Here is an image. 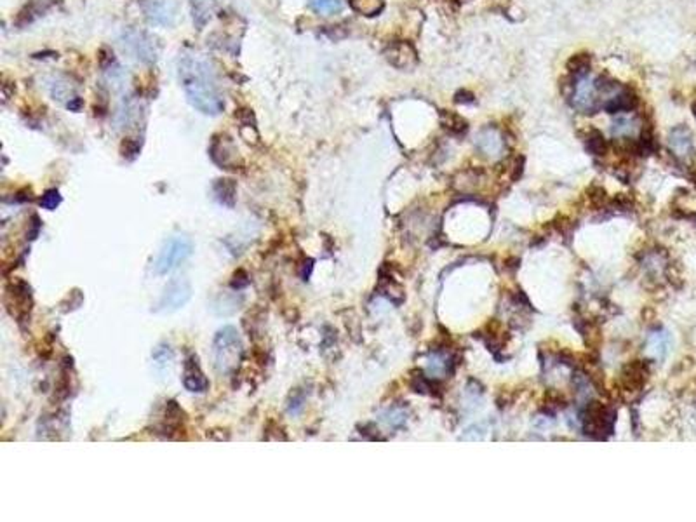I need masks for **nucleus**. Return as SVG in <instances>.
I'll list each match as a JSON object with an SVG mask.
<instances>
[{"label": "nucleus", "mask_w": 696, "mask_h": 522, "mask_svg": "<svg viewBox=\"0 0 696 522\" xmlns=\"http://www.w3.org/2000/svg\"><path fill=\"white\" fill-rule=\"evenodd\" d=\"M388 63L399 70H411L418 63L416 49L409 42H396L388 46L385 51Z\"/></svg>", "instance_id": "9d476101"}, {"label": "nucleus", "mask_w": 696, "mask_h": 522, "mask_svg": "<svg viewBox=\"0 0 696 522\" xmlns=\"http://www.w3.org/2000/svg\"><path fill=\"white\" fill-rule=\"evenodd\" d=\"M648 347H649V352H651L655 357H664L668 350V336L665 333H660V334L657 333L655 336H651Z\"/></svg>", "instance_id": "5701e85b"}, {"label": "nucleus", "mask_w": 696, "mask_h": 522, "mask_svg": "<svg viewBox=\"0 0 696 522\" xmlns=\"http://www.w3.org/2000/svg\"><path fill=\"white\" fill-rule=\"evenodd\" d=\"M190 298H192V284L186 279H174L164 289L159 304H157V310L167 313L176 312L188 303Z\"/></svg>", "instance_id": "0eeeda50"}, {"label": "nucleus", "mask_w": 696, "mask_h": 522, "mask_svg": "<svg viewBox=\"0 0 696 522\" xmlns=\"http://www.w3.org/2000/svg\"><path fill=\"white\" fill-rule=\"evenodd\" d=\"M193 253V242L185 235H174L167 240L159 251V256L155 260V272L159 276L173 272L182 263H185Z\"/></svg>", "instance_id": "20e7f679"}, {"label": "nucleus", "mask_w": 696, "mask_h": 522, "mask_svg": "<svg viewBox=\"0 0 696 522\" xmlns=\"http://www.w3.org/2000/svg\"><path fill=\"white\" fill-rule=\"evenodd\" d=\"M214 367L220 374H233L242 360V340L233 326H225L218 331L213 340Z\"/></svg>", "instance_id": "f03ea898"}, {"label": "nucleus", "mask_w": 696, "mask_h": 522, "mask_svg": "<svg viewBox=\"0 0 696 522\" xmlns=\"http://www.w3.org/2000/svg\"><path fill=\"white\" fill-rule=\"evenodd\" d=\"M691 112H693V115H695V119H696V99L691 103Z\"/></svg>", "instance_id": "a878e982"}, {"label": "nucleus", "mask_w": 696, "mask_h": 522, "mask_svg": "<svg viewBox=\"0 0 696 522\" xmlns=\"http://www.w3.org/2000/svg\"><path fill=\"white\" fill-rule=\"evenodd\" d=\"M454 102L456 103H472L474 102V95L470 91H458L454 95Z\"/></svg>", "instance_id": "393cba45"}, {"label": "nucleus", "mask_w": 696, "mask_h": 522, "mask_svg": "<svg viewBox=\"0 0 696 522\" xmlns=\"http://www.w3.org/2000/svg\"><path fill=\"white\" fill-rule=\"evenodd\" d=\"M216 4L218 0H190V11H192L193 25L197 26V30H202L207 25L216 9Z\"/></svg>", "instance_id": "2eb2a0df"}, {"label": "nucleus", "mask_w": 696, "mask_h": 522, "mask_svg": "<svg viewBox=\"0 0 696 522\" xmlns=\"http://www.w3.org/2000/svg\"><path fill=\"white\" fill-rule=\"evenodd\" d=\"M475 148L486 157H498L501 155L505 148V139L501 136L500 130L493 126H486L478 130L475 136Z\"/></svg>", "instance_id": "1a4fd4ad"}, {"label": "nucleus", "mask_w": 696, "mask_h": 522, "mask_svg": "<svg viewBox=\"0 0 696 522\" xmlns=\"http://www.w3.org/2000/svg\"><path fill=\"white\" fill-rule=\"evenodd\" d=\"M180 82L186 99L204 115H218L225 108L222 87L211 59L204 55H183L178 63Z\"/></svg>", "instance_id": "f257e3e1"}, {"label": "nucleus", "mask_w": 696, "mask_h": 522, "mask_svg": "<svg viewBox=\"0 0 696 522\" xmlns=\"http://www.w3.org/2000/svg\"><path fill=\"white\" fill-rule=\"evenodd\" d=\"M617 420V413L608 409L599 403H590L583 413L585 434L594 439H606V435L613 432V423Z\"/></svg>", "instance_id": "39448f33"}, {"label": "nucleus", "mask_w": 696, "mask_h": 522, "mask_svg": "<svg viewBox=\"0 0 696 522\" xmlns=\"http://www.w3.org/2000/svg\"><path fill=\"white\" fill-rule=\"evenodd\" d=\"M214 195L223 206L233 207V204H235V183L232 180H218L214 183Z\"/></svg>", "instance_id": "f3484780"}, {"label": "nucleus", "mask_w": 696, "mask_h": 522, "mask_svg": "<svg viewBox=\"0 0 696 522\" xmlns=\"http://www.w3.org/2000/svg\"><path fill=\"white\" fill-rule=\"evenodd\" d=\"M590 63H592L590 55H587V52H578V55H573L570 59H568L566 68H568V72H570L571 75H574V79H577V77H581L585 75V73H588Z\"/></svg>", "instance_id": "a211bd4d"}, {"label": "nucleus", "mask_w": 696, "mask_h": 522, "mask_svg": "<svg viewBox=\"0 0 696 522\" xmlns=\"http://www.w3.org/2000/svg\"><path fill=\"white\" fill-rule=\"evenodd\" d=\"M183 387L192 394H204L209 388V380L202 373L195 356H190L183 366Z\"/></svg>", "instance_id": "9b49d317"}, {"label": "nucleus", "mask_w": 696, "mask_h": 522, "mask_svg": "<svg viewBox=\"0 0 696 522\" xmlns=\"http://www.w3.org/2000/svg\"><path fill=\"white\" fill-rule=\"evenodd\" d=\"M587 148L590 150L594 155H606V152H608V142H606V138L602 136V133L592 130L587 138Z\"/></svg>", "instance_id": "4be33fe9"}, {"label": "nucleus", "mask_w": 696, "mask_h": 522, "mask_svg": "<svg viewBox=\"0 0 696 522\" xmlns=\"http://www.w3.org/2000/svg\"><path fill=\"white\" fill-rule=\"evenodd\" d=\"M345 2L343 0H310V8L322 16H333L341 12Z\"/></svg>", "instance_id": "aec40b11"}, {"label": "nucleus", "mask_w": 696, "mask_h": 522, "mask_svg": "<svg viewBox=\"0 0 696 522\" xmlns=\"http://www.w3.org/2000/svg\"><path fill=\"white\" fill-rule=\"evenodd\" d=\"M668 145H670V150L679 159H686V157L693 155V133L689 130V127H674L670 130V136H668Z\"/></svg>", "instance_id": "ddd939ff"}, {"label": "nucleus", "mask_w": 696, "mask_h": 522, "mask_svg": "<svg viewBox=\"0 0 696 522\" xmlns=\"http://www.w3.org/2000/svg\"><path fill=\"white\" fill-rule=\"evenodd\" d=\"M441 126L446 130H450L451 135H463L468 129L467 119L460 115V113L453 112V110H443L441 112Z\"/></svg>", "instance_id": "dca6fc26"}, {"label": "nucleus", "mask_w": 696, "mask_h": 522, "mask_svg": "<svg viewBox=\"0 0 696 522\" xmlns=\"http://www.w3.org/2000/svg\"><path fill=\"white\" fill-rule=\"evenodd\" d=\"M648 374V366L642 364L641 360H635V362L628 364L624 369V373H621V385H624V388L627 392H639L644 387Z\"/></svg>", "instance_id": "4468645a"}, {"label": "nucleus", "mask_w": 696, "mask_h": 522, "mask_svg": "<svg viewBox=\"0 0 696 522\" xmlns=\"http://www.w3.org/2000/svg\"><path fill=\"white\" fill-rule=\"evenodd\" d=\"M354 11L360 12L364 16H376L383 11V0H350Z\"/></svg>", "instance_id": "6ab92c4d"}, {"label": "nucleus", "mask_w": 696, "mask_h": 522, "mask_svg": "<svg viewBox=\"0 0 696 522\" xmlns=\"http://www.w3.org/2000/svg\"><path fill=\"white\" fill-rule=\"evenodd\" d=\"M635 129H637L635 119L620 117V119L615 120L613 126H611V135H613L615 138H628V136L634 135Z\"/></svg>", "instance_id": "412c9836"}, {"label": "nucleus", "mask_w": 696, "mask_h": 522, "mask_svg": "<svg viewBox=\"0 0 696 522\" xmlns=\"http://www.w3.org/2000/svg\"><path fill=\"white\" fill-rule=\"evenodd\" d=\"M122 46L127 52L142 63H155L159 56V44L150 33L142 30H127L122 35Z\"/></svg>", "instance_id": "423d86ee"}, {"label": "nucleus", "mask_w": 696, "mask_h": 522, "mask_svg": "<svg viewBox=\"0 0 696 522\" xmlns=\"http://www.w3.org/2000/svg\"><path fill=\"white\" fill-rule=\"evenodd\" d=\"M143 12L153 25L171 26L176 19V4L173 0H143Z\"/></svg>", "instance_id": "6e6552de"}, {"label": "nucleus", "mask_w": 696, "mask_h": 522, "mask_svg": "<svg viewBox=\"0 0 696 522\" xmlns=\"http://www.w3.org/2000/svg\"><path fill=\"white\" fill-rule=\"evenodd\" d=\"M59 202H61V195H59L58 190H48L40 199V206L48 211H55L59 206Z\"/></svg>", "instance_id": "b1692460"}, {"label": "nucleus", "mask_w": 696, "mask_h": 522, "mask_svg": "<svg viewBox=\"0 0 696 522\" xmlns=\"http://www.w3.org/2000/svg\"><path fill=\"white\" fill-rule=\"evenodd\" d=\"M604 110L608 113H621V112H634L639 106V98L632 89L628 87H620L618 93L615 91L613 96H609L604 103H602Z\"/></svg>", "instance_id": "f8f14e48"}, {"label": "nucleus", "mask_w": 696, "mask_h": 522, "mask_svg": "<svg viewBox=\"0 0 696 522\" xmlns=\"http://www.w3.org/2000/svg\"><path fill=\"white\" fill-rule=\"evenodd\" d=\"M618 86L615 82L606 84L602 79L585 73V75L577 77V82L573 86V106L578 112L585 113V115H594L601 110L602 103L599 102V93H609L617 91Z\"/></svg>", "instance_id": "7ed1b4c3"}]
</instances>
